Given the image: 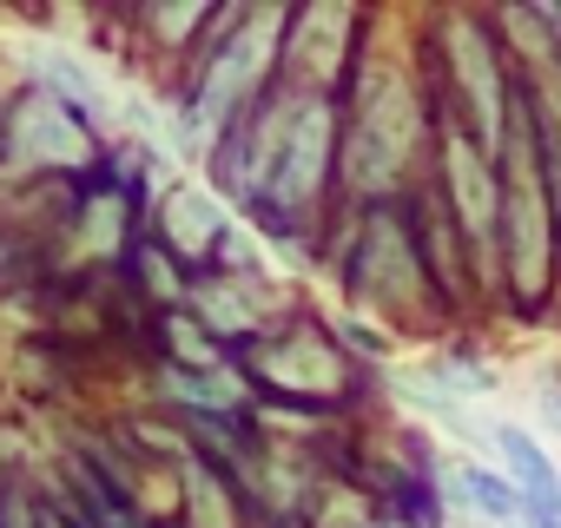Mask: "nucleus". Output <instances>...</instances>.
I'll return each instance as SVG.
<instances>
[{
	"label": "nucleus",
	"mask_w": 561,
	"mask_h": 528,
	"mask_svg": "<svg viewBox=\"0 0 561 528\" xmlns=\"http://www.w3.org/2000/svg\"><path fill=\"white\" fill-rule=\"evenodd\" d=\"M443 495L456 508L482 515L489 528H522V489L502 469H489V462H449L443 469Z\"/></svg>",
	"instance_id": "20e7f679"
},
{
	"label": "nucleus",
	"mask_w": 561,
	"mask_h": 528,
	"mask_svg": "<svg viewBox=\"0 0 561 528\" xmlns=\"http://www.w3.org/2000/svg\"><path fill=\"white\" fill-rule=\"evenodd\" d=\"M159 244L179 257V278L192 285L198 272H211L218 264V251H225V238L238 231L231 225V211H218V198H205L198 185H172L165 198H159Z\"/></svg>",
	"instance_id": "f03ea898"
},
{
	"label": "nucleus",
	"mask_w": 561,
	"mask_h": 528,
	"mask_svg": "<svg viewBox=\"0 0 561 528\" xmlns=\"http://www.w3.org/2000/svg\"><path fill=\"white\" fill-rule=\"evenodd\" d=\"M357 528H410V521H390V515H377V521H357Z\"/></svg>",
	"instance_id": "0eeeda50"
},
{
	"label": "nucleus",
	"mask_w": 561,
	"mask_h": 528,
	"mask_svg": "<svg viewBox=\"0 0 561 528\" xmlns=\"http://www.w3.org/2000/svg\"><path fill=\"white\" fill-rule=\"evenodd\" d=\"M34 67H41V87H47L54 100H67V106H73L87 126H100V119H106V87H100V80H93V73H87L73 54H60V47H41V60H34Z\"/></svg>",
	"instance_id": "39448f33"
},
{
	"label": "nucleus",
	"mask_w": 561,
	"mask_h": 528,
	"mask_svg": "<svg viewBox=\"0 0 561 528\" xmlns=\"http://www.w3.org/2000/svg\"><path fill=\"white\" fill-rule=\"evenodd\" d=\"M0 159L34 165V172H87V165L100 159V146H93V126H87L67 100H54V93L34 80V87L14 100L8 126H0Z\"/></svg>",
	"instance_id": "f257e3e1"
},
{
	"label": "nucleus",
	"mask_w": 561,
	"mask_h": 528,
	"mask_svg": "<svg viewBox=\"0 0 561 528\" xmlns=\"http://www.w3.org/2000/svg\"><path fill=\"white\" fill-rule=\"evenodd\" d=\"M541 416H548V429L561 436V397H548V403H541Z\"/></svg>",
	"instance_id": "423d86ee"
},
{
	"label": "nucleus",
	"mask_w": 561,
	"mask_h": 528,
	"mask_svg": "<svg viewBox=\"0 0 561 528\" xmlns=\"http://www.w3.org/2000/svg\"><path fill=\"white\" fill-rule=\"evenodd\" d=\"M489 443L502 456V475L522 489V528H561V469L548 462V449L522 423H495Z\"/></svg>",
	"instance_id": "7ed1b4c3"
}]
</instances>
